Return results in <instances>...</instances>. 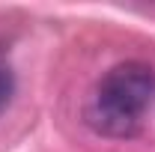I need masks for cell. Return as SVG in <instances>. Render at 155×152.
Listing matches in <instances>:
<instances>
[{
	"label": "cell",
	"instance_id": "obj_2",
	"mask_svg": "<svg viewBox=\"0 0 155 152\" xmlns=\"http://www.w3.org/2000/svg\"><path fill=\"white\" fill-rule=\"evenodd\" d=\"M12 95H15V78L9 69H0V111L12 101Z\"/></svg>",
	"mask_w": 155,
	"mask_h": 152
},
{
	"label": "cell",
	"instance_id": "obj_1",
	"mask_svg": "<svg viewBox=\"0 0 155 152\" xmlns=\"http://www.w3.org/2000/svg\"><path fill=\"white\" fill-rule=\"evenodd\" d=\"M155 98V72L146 63H119L98 81L87 107V122L107 137H131L140 128V116Z\"/></svg>",
	"mask_w": 155,
	"mask_h": 152
}]
</instances>
